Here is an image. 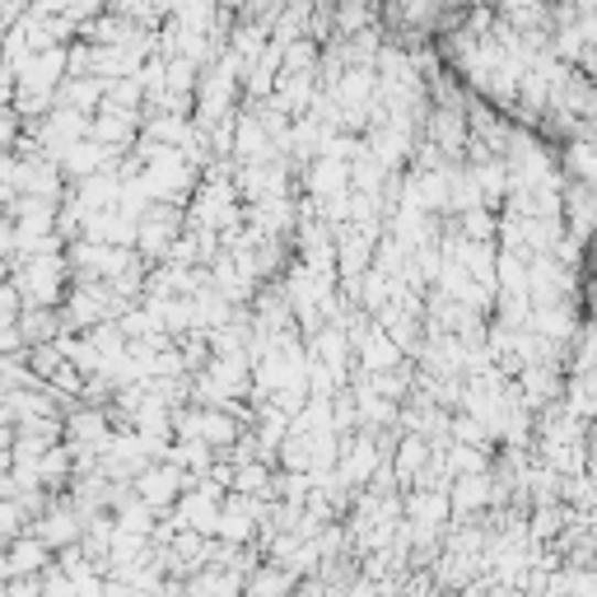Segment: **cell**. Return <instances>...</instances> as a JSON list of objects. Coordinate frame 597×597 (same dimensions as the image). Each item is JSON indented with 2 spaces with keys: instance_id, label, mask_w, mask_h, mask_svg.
Here are the masks:
<instances>
[{
  "instance_id": "obj_3",
  "label": "cell",
  "mask_w": 597,
  "mask_h": 597,
  "mask_svg": "<svg viewBox=\"0 0 597 597\" xmlns=\"http://www.w3.org/2000/svg\"><path fill=\"white\" fill-rule=\"evenodd\" d=\"M425 463H430V444L421 439V434H411V439L402 444V453H397V476L406 481V476H415Z\"/></svg>"
},
{
  "instance_id": "obj_1",
  "label": "cell",
  "mask_w": 597,
  "mask_h": 597,
  "mask_svg": "<svg viewBox=\"0 0 597 597\" xmlns=\"http://www.w3.org/2000/svg\"><path fill=\"white\" fill-rule=\"evenodd\" d=\"M135 486H141V490H135V495H141V500H145L150 509H164V504L173 500V495L187 486V476L177 471L173 463H159V467L141 471V481H135Z\"/></svg>"
},
{
  "instance_id": "obj_4",
  "label": "cell",
  "mask_w": 597,
  "mask_h": 597,
  "mask_svg": "<svg viewBox=\"0 0 597 597\" xmlns=\"http://www.w3.org/2000/svg\"><path fill=\"white\" fill-rule=\"evenodd\" d=\"M271 471L267 467H243V471H234V481H229V490H238V495H271Z\"/></svg>"
},
{
  "instance_id": "obj_2",
  "label": "cell",
  "mask_w": 597,
  "mask_h": 597,
  "mask_svg": "<svg viewBox=\"0 0 597 597\" xmlns=\"http://www.w3.org/2000/svg\"><path fill=\"white\" fill-rule=\"evenodd\" d=\"M47 555H52V546H43L37 536H19V542L6 551V561H10V574H29V569H43Z\"/></svg>"
}]
</instances>
